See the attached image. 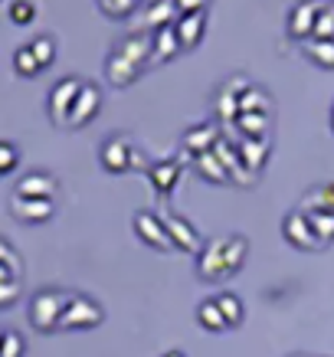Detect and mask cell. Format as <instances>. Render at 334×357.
Listing matches in <instances>:
<instances>
[{"instance_id": "cell-36", "label": "cell", "mask_w": 334, "mask_h": 357, "mask_svg": "<svg viewBox=\"0 0 334 357\" xmlns=\"http://www.w3.org/2000/svg\"><path fill=\"white\" fill-rule=\"evenodd\" d=\"M314 40H334V3H324L318 26H314Z\"/></svg>"}, {"instance_id": "cell-40", "label": "cell", "mask_w": 334, "mask_h": 357, "mask_svg": "<svg viewBox=\"0 0 334 357\" xmlns=\"http://www.w3.org/2000/svg\"><path fill=\"white\" fill-rule=\"evenodd\" d=\"M164 357H187V354H181V351H167Z\"/></svg>"}, {"instance_id": "cell-12", "label": "cell", "mask_w": 334, "mask_h": 357, "mask_svg": "<svg viewBox=\"0 0 334 357\" xmlns=\"http://www.w3.org/2000/svg\"><path fill=\"white\" fill-rule=\"evenodd\" d=\"M144 174H148V181H151V187L158 190L161 197H167L174 190V187L181 184V174H183V164L174 161V158H167V161H154L144 167Z\"/></svg>"}, {"instance_id": "cell-41", "label": "cell", "mask_w": 334, "mask_h": 357, "mask_svg": "<svg viewBox=\"0 0 334 357\" xmlns=\"http://www.w3.org/2000/svg\"><path fill=\"white\" fill-rule=\"evenodd\" d=\"M3 335H7V328H0V347H3Z\"/></svg>"}, {"instance_id": "cell-8", "label": "cell", "mask_w": 334, "mask_h": 357, "mask_svg": "<svg viewBox=\"0 0 334 357\" xmlns=\"http://www.w3.org/2000/svg\"><path fill=\"white\" fill-rule=\"evenodd\" d=\"M324 3L321 0H302V3H295V10L289 17V33L295 40H314V26H318V17H321Z\"/></svg>"}, {"instance_id": "cell-14", "label": "cell", "mask_w": 334, "mask_h": 357, "mask_svg": "<svg viewBox=\"0 0 334 357\" xmlns=\"http://www.w3.org/2000/svg\"><path fill=\"white\" fill-rule=\"evenodd\" d=\"M174 33H177V43H181V53H190L200 46L206 33V13H183L181 20H174Z\"/></svg>"}, {"instance_id": "cell-15", "label": "cell", "mask_w": 334, "mask_h": 357, "mask_svg": "<svg viewBox=\"0 0 334 357\" xmlns=\"http://www.w3.org/2000/svg\"><path fill=\"white\" fill-rule=\"evenodd\" d=\"M115 53H121L125 59H131L135 66H144L151 63V33H135V36H128V40H121L119 46H115Z\"/></svg>"}, {"instance_id": "cell-27", "label": "cell", "mask_w": 334, "mask_h": 357, "mask_svg": "<svg viewBox=\"0 0 334 357\" xmlns=\"http://www.w3.org/2000/svg\"><path fill=\"white\" fill-rule=\"evenodd\" d=\"M216 305H220V312H223V318H227L229 328L243 325V314H246V308H243V298H239V295L220 292V295H216Z\"/></svg>"}, {"instance_id": "cell-18", "label": "cell", "mask_w": 334, "mask_h": 357, "mask_svg": "<svg viewBox=\"0 0 334 357\" xmlns=\"http://www.w3.org/2000/svg\"><path fill=\"white\" fill-rule=\"evenodd\" d=\"M246 252H249V239L243 236V233H229V236H223V262H227L229 275H236V272L243 269Z\"/></svg>"}, {"instance_id": "cell-31", "label": "cell", "mask_w": 334, "mask_h": 357, "mask_svg": "<svg viewBox=\"0 0 334 357\" xmlns=\"http://www.w3.org/2000/svg\"><path fill=\"white\" fill-rule=\"evenodd\" d=\"M33 56H36V63H40V69H50V66L56 63V40L53 36H36L30 43Z\"/></svg>"}, {"instance_id": "cell-25", "label": "cell", "mask_w": 334, "mask_h": 357, "mask_svg": "<svg viewBox=\"0 0 334 357\" xmlns=\"http://www.w3.org/2000/svg\"><path fill=\"white\" fill-rule=\"evenodd\" d=\"M197 321H200V328H206V331H227V318H223V312H220V305H216V298H206V302L197 305Z\"/></svg>"}, {"instance_id": "cell-19", "label": "cell", "mask_w": 334, "mask_h": 357, "mask_svg": "<svg viewBox=\"0 0 334 357\" xmlns=\"http://www.w3.org/2000/svg\"><path fill=\"white\" fill-rule=\"evenodd\" d=\"M239 115H272V96L266 89L249 86L239 96Z\"/></svg>"}, {"instance_id": "cell-30", "label": "cell", "mask_w": 334, "mask_h": 357, "mask_svg": "<svg viewBox=\"0 0 334 357\" xmlns=\"http://www.w3.org/2000/svg\"><path fill=\"white\" fill-rule=\"evenodd\" d=\"M216 112H220V119L223 121H236L239 119V96L229 86L220 89V96H216Z\"/></svg>"}, {"instance_id": "cell-24", "label": "cell", "mask_w": 334, "mask_h": 357, "mask_svg": "<svg viewBox=\"0 0 334 357\" xmlns=\"http://www.w3.org/2000/svg\"><path fill=\"white\" fill-rule=\"evenodd\" d=\"M138 76H141V66H135L121 53H112V59H108V79H112L115 86H128V82H135Z\"/></svg>"}, {"instance_id": "cell-20", "label": "cell", "mask_w": 334, "mask_h": 357, "mask_svg": "<svg viewBox=\"0 0 334 357\" xmlns=\"http://www.w3.org/2000/svg\"><path fill=\"white\" fill-rule=\"evenodd\" d=\"M236 148H239V161H243V167H246L249 174H256L259 167L266 164V158H269V141H249V138H243Z\"/></svg>"}, {"instance_id": "cell-16", "label": "cell", "mask_w": 334, "mask_h": 357, "mask_svg": "<svg viewBox=\"0 0 334 357\" xmlns=\"http://www.w3.org/2000/svg\"><path fill=\"white\" fill-rule=\"evenodd\" d=\"M223 138L220 131L213 128V125H200V128H190L187 135H183V151L187 154H206V151H213L216 148V141Z\"/></svg>"}, {"instance_id": "cell-38", "label": "cell", "mask_w": 334, "mask_h": 357, "mask_svg": "<svg viewBox=\"0 0 334 357\" xmlns=\"http://www.w3.org/2000/svg\"><path fill=\"white\" fill-rule=\"evenodd\" d=\"M174 7H177V13H204L206 7H210V0H174Z\"/></svg>"}, {"instance_id": "cell-29", "label": "cell", "mask_w": 334, "mask_h": 357, "mask_svg": "<svg viewBox=\"0 0 334 357\" xmlns=\"http://www.w3.org/2000/svg\"><path fill=\"white\" fill-rule=\"evenodd\" d=\"M13 69H17V76H23V79H36L40 73H43V69H40V63H36V56H33L30 43L20 46V50L13 53Z\"/></svg>"}, {"instance_id": "cell-2", "label": "cell", "mask_w": 334, "mask_h": 357, "mask_svg": "<svg viewBox=\"0 0 334 357\" xmlns=\"http://www.w3.org/2000/svg\"><path fill=\"white\" fill-rule=\"evenodd\" d=\"M105 321V308L89 298L82 292H69V302H66V312H63V331H89V328H98Z\"/></svg>"}, {"instance_id": "cell-39", "label": "cell", "mask_w": 334, "mask_h": 357, "mask_svg": "<svg viewBox=\"0 0 334 357\" xmlns=\"http://www.w3.org/2000/svg\"><path fill=\"white\" fill-rule=\"evenodd\" d=\"M0 262H7V266H23V262H20V252H17V249H13L3 236H0Z\"/></svg>"}, {"instance_id": "cell-35", "label": "cell", "mask_w": 334, "mask_h": 357, "mask_svg": "<svg viewBox=\"0 0 334 357\" xmlns=\"http://www.w3.org/2000/svg\"><path fill=\"white\" fill-rule=\"evenodd\" d=\"M33 17H36V3H33V0H13L10 3V20L17 23V26L33 23Z\"/></svg>"}, {"instance_id": "cell-37", "label": "cell", "mask_w": 334, "mask_h": 357, "mask_svg": "<svg viewBox=\"0 0 334 357\" xmlns=\"http://www.w3.org/2000/svg\"><path fill=\"white\" fill-rule=\"evenodd\" d=\"M20 298V282H3L0 285V308H10Z\"/></svg>"}, {"instance_id": "cell-1", "label": "cell", "mask_w": 334, "mask_h": 357, "mask_svg": "<svg viewBox=\"0 0 334 357\" xmlns=\"http://www.w3.org/2000/svg\"><path fill=\"white\" fill-rule=\"evenodd\" d=\"M66 302H69V292H66V289H40V292L30 298V325L36 328L40 335L59 331Z\"/></svg>"}, {"instance_id": "cell-17", "label": "cell", "mask_w": 334, "mask_h": 357, "mask_svg": "<svg viewBox=\"0 0 334 357\" xmlns=\"http://www.w3.org/2000/svg\"><path fill=\"white\" fill-rule=\"evenodd\" d=\"M177 53H181V43H177L174 23L151 33V63H167V59H174Z\"/></svg>"}, {"instance_id": "cell-6", "label": "cell", "mask_w": 334, "mask_h": 357, "mask_svg": "<svg viewBox=\"0 0 334 357\" xmlns=\"http://www.w3.org/2000/svg\"><path fill=\"white\" fill-rule=\"evenodd\" d=\"M282 236H285V243H291V246L302 249V252L321 249V243H318V236H314V229H312V220H308L305 210H291L289 217L282 220Z\"/></svg>"}, {"instance_id": "cell-23", "label": "cell", "mask_w": 334, "mask_h": 357, "mask_svg": "<svg viewBox=\"0 0 334 357\" xmlns=\"http://www.w3.org/2000/svg\"><path fill=\"white\" fill-rule=\"evenodd\" d=\"M194 167H197V174H200L204 181H210V184H227V181H229L227 167L220 164V158H216L213 151L197 154V158H194Z\"/></svg>"}, {"instance_id": "cell-34", "label": "cell", "mask_w": 334, "mask_h": 357, "mask_svg": "<svg viewBox=\"0 0 334 357\" xmlns=\"http://www.w3.org/2000/svg\"><path fill=\"white\" fill-rule=\"evenodd\" d=\"M0 357H26V341H23L20 331H7L3 335V347H0Z\"/></svg>"}, {"instance_id": "cell-3", "label": "cell", "mask_w": 334, "mask_h": 357, "mask_svg": "<svg viewBox=\"0 0 334 357\" xmlns=\"http://www.w3.org/2000/svg\"><path fill=\"white\" fill-rule=\"evenodd\" d=\"M82 82H86V79L66 76L50 89V119H53L56 128H66V125H69V112H73L79 92H82Z\"/></svg>"}, {"instance_id": "cell-21", "label": "cell", "mask_w": 334, "mask_h": 357, "mask_svg": "<svg viewBox=\"0 0 334 357\" xmlns=\"http://www.w3.org/2000/svg\"><path fill=\"white\" fill-rule=\"evenodd\" d=\"M298 210H305V213H334V184H321L308 190Z\"/></svg>"}, {"instance_id": "cell-9", "label": "cell", "mask_w": 334, "mask_h": 357, "mask_svg": "<svg viewBox=\"0 0 334 357\" xmlns=\"http://www.w3.org/2000/svg\"><path fill=\"white\" fill-rule=\"evenodd\" d=\"M13 194L30 197V200H53V197L59 194V181H56L53 174H46V171H30V174H23L20 181H17Z\"/></svg>"}, {"instance_id": "cell-11", "label": "cell", "mask_w": 334, "mask_h": 357, "mask_svg": "<svg viewBox=\"0 0 334 357\" xmlns=\"http://www.w3.org/2000/svg\"><path fill=\"white\" fill-rule=\"evenodd\" d=\"M10 213H13V220H20V223H46V220H53L56 204L53 200H30V197L13 194Z\"/></svg>"}, {"instance_id": "cell-22", "label": "cell", "mask_w": 334, "mask_h": 357, "mask_svg": "<svg viewBox=\"0 0 334 357\" xmlns=\"http://www.w3.org/2000/svg\"><path fill=\"white\" fill-rule=\"evenodd\" d=\"M236 131H243V138H249V141H269L272 115H239Z\"/></svg>"}, {"instance_id": "cell-10", "label": "cell", "mask_w": 334, "mask_h": 357, "mask_svg": "<svg viewBox=\"0 0 334 357\" xmlns=\"http://www.w3.org/2000/svg\"><path fill=\"white\" fill-rule=\"evenodd\" d=\"M197 272H200V279H206V282L229 279L227 262H223V236L213 239V243H206V246L197 252Z\"/></svg>"}, {"instance_id": "cell-5", "label": "cell", "mask_w": 334, "mask_h": 357, "mask_svg": "<svg viewBox=\"0 0 334 357\" xmlns=\"http://www.w3.org/2000/svg\"><path fill=\"white\" fill-rule=\"evenodd\" d=\"M131 223H135V233L141 236V243H144V246L158 249V252H171V249H174L161 213H154V210H138Z\"/></svg>"}, {"instance_id": "cell-7", "label": "cell", "mask_w": 334, "mask_h": 357, "mask_svg": "<svg viewBox=\"0 0 334 357\" xmlns=\"http://www.w3.org/2000/svg\"><path fill=\"white\" fill-rule=\"evenodd\" d=\"M98 112H102V89L96 82H82V92H79L76 105L69 112V125L66 128H86L89 121H96Z\"/></svg>"}, {"instance_id": "cell-4", "label": "cell", "mask_w": 334, "mask_h": 357, "mask_svg": "<svg viewBox=\"0 0 334 357\" xmlns=\"http://www.w3.org/2000/svg\"><path fill=\"white\" fill-rule=\"evenodd\" d=\"M135 141L128 135H112V138L102 144V151H98V161L105 167L108 174H125V171H135Z\"/></svg>"}, {"instance_id": "cell-26", "label": "cell", "mask_w": 334, "mask_h": 357, "mask_svg": "<svg viewBox=\"0 0 334 357\" xmlns=\"http://www.w3.org/2000/svg\"><path fill=\"white\" fill-rule=\"evenodd\" d=\"M174 17H177L174 0H158V3H151L148 13H144V26H148V30H161V26H171Z\"/></svg>"}, {"instance_id": "cell-32", "label": "cell", "mask_w": 334, "mask_h": 357, "mask_svg": "<svg viewBox=\"0 0 334 357\" xmlns=\"http://www.w3.org/2000/svg\"><path fill=\"white\" fill-rule=\"evenodd\" d=\"M308 220H312V229H314V236H318V243L328 246L334 239V213H308Z\"/></svg>"}, {"instance_id": "cell-13", "label": "cell", "mask_w": 334, "mask_h": 357, "mask_svg": "<svg viewBox=\"0 0 334 357\" xmlns=\"http://www.w3.org/2000/svg\"><path fill=\"white\" fill-rule=\"evenodd\" d=\"M161 220H164V227H167V236H171L174 249H181V252H197V249H204L200 246V233H197L183 217H177V213H161Z\"/></svg>"}, {"instance_id": "cell-33", "label": "cell", "mask_w": 334, "mask_h": 357, "mask_svg": "<svg viewBox=\"0 0 334 357\" xmlns=\"http://www.w3.org/2000/svg\"><path fill=\"white\" fill-rule=\"evenodd\" d=\"M17 164H20V148L13 141H0V177L17 171Z\"/></svg>"}, {"instance_id": "cell-28", "label": "cell", "mask_w": 334, "mask_h": 357, "mask_svg": "<svg viewBox=\"0 0 334 357\" xmlns=\"http://www.w3.org/2000/svg\"><path fill=\"white\" fill-rule=\"evenodd\" d=\"M305 53L314 66L321 69H334V40H308L305 43Z\"/></svg>"}]
</instances>
